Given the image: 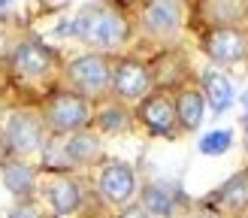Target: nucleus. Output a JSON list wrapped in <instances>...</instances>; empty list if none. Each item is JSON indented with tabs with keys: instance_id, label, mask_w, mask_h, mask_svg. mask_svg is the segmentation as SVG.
<instances>
[{
	"instance_id": "1",
	"label": "nucleus",
	"mask_w": 248,
	"mask_h": 218,
	"mask_svg": "<svg viewBox=\"0 0 248 218\" xmlns=\"http://www.w3.org/2000/svg\"><path fill=\"white\" fill-rule=\"evenodd\" d=\"M76 36H82L85 43L100 46V48H115L127 40V21L121 12L109 6H88L79 12V18L70 28Z\"/></svg>"
},
{
	"instance_id": "2",
	"label": "nucleus",
	"mask_w": 248,
	"mask_h": 218,
	"mask_svg": "<svg viewBox=\"0 0 248 218\" xmlns=\"http://www.w3.org/2000/svg\"><path fill=\"white\" fill-rule=\"evenodd\" d=\"M91 121V106L79 94H55L46 106V125L55 133H76Z\"/></svg>"
},
{
	"instance_id": "3",
	"label": "nucleus",
	"mask_w": 248,
	"mask_h": 218,
	"mask_svg": "<svg viewBox=\"0 0 248 218\" xmlns=\"http://www.w3.org/2000/svg\"><path fill=\"white\" fill-rule=\"evenodd\" d=\"M67 76L82 94H103L106 85L112 82V70L103 55H82L67 67Z\"/></svg>"
},
{
	"instance_id": "4",
	"label": "nucleus",
	"mask_w": 248,
	"mask_h": 218,
	"mask_svg": "<svg viewBox=\"0 0 248 218\" xmlns=\"http://www.w3.org/2000/svg\"><path fill=\"white\" fill-rule=\"evenodd\" d=\"M182 0H148L142 9V28L152 36H172L182 28Z\"/></svg>"
},
{
	"instance_id": "5",
	"label": "nucleus",
	"mask_w": 248,
	"mask_h": 218,
	"mask_svg": "<svg viewBox=\"0 0 248 218\" xmlns=\"http://www.w3.org/2000/svg\"><path fill=\"white\" fill-rule=\"evenodd\" d=\"M203 48L215 64H239L248 55V36L236 28H215L206 36Z\"/></svg>"
},
{
	"instance_id": "6",
	"label": "nucleus",
	"mask_w": 248,
	"mask_h": 218,
	"mask_svg": "<svg viewBox=\"0 0 248 218\" xmlns=\"http://www.w3.org/2000/svg\"><path fill=\"white\" fill-rule=\"evenodd\" d=\"M6 142H9V149L12 152H18V155H31L40 149V142H43V125H40V118H36L33 112H9L6 118Z\"/></svg>"
},
{
	"instance_id": "7",
	"label": "nucleus",
	"mask_w": 248,
	"mask_h": 218,
	"mask_svg": "<svg viewBox=\"0 0 248 218\" xmlns=\"http://www.w3.org/2000/svg\"><path fill=\"white\" fill-rule=\"evenodd\" d=\"M100 194H103V200L112 203V206L130 203V197L136 194V176H133V170L127 164H121V161L106 164L103 173H100Z\"/></svg>"
},
{
	"instance_id": "8",
	"label": "nucleus",
	"mask_w": 248,
	"mask_h": 218,
	"mask_svg": "<svg viewBox=\"0 0 248 218\" xmlns=\"http://www.w3.org/2000/svg\"><path fill=\"white\" fill-rule=\"evenodd\" d=\"M112 88L124 100H142L152 91V73L140 61H121L112 70Z\"/></svg>"
},
{
	"instance_id": "9",
	"label": "nucleus",
	"mask_w": 248,
	"mask_h": 218,
	"mask_svg": "<svg viewBox=\"0 0 248 218\" xmlns=\"http://www.w3.org/2000/svg\"><path fill=\"white\" fill-rule=\"evenodd\" d=\"M140 118L145 121V127L152 133H160V137H170L176 130V103L164 94H155V97H145L142 106H140Z\"/></svg>"
},
{
	"instance_id": "10",
	"label": "nucleus",
	"mask_w": 248,
	"mask_h": 218,
	"mask_svg": "<svg viewBox=\"0 0 248 218\" xmlns=\"http://www.w3.org/2000/svg\"><path fill=\"white\" fill-rule=\"evenodd\" d=\"M52 67V52L43 43H21L16 52H12V70L18 76H43V73Z\"/></svg>"
},
{
	"instance_id": "11",
	"label": "nucleus",
	"mask_w": 248,
	"mask_h": 218,
	"mask_svg": "<svg viewBox=\"0 0 248 218\" xmlns=\"http://www.w3.org/2000/svg\"><path fill=\"white\" fill-rule=\"evenodd\" d=\"M203 112H206V100H203L200 91H194V88L179 91V97H176V121L185 130H197V127H200Z\"/></svg>"
},
{
	"instance_id": "12",
	"label": "nucleus",
	"mask_w": 248,
	"mask_h": 218,
	"mask_svg": "<svg viewBox=\"0 0 248 218\" xmlns=\"http://www.w3.org/2000/svg\"><path fill=\"white\" fill-rule=\"evenodd\" d=\"M203 88H206V100H209V106H212L215 112H227L233 106V100H236L233 85H230V79L224 73H215V70L203 73Z\"/></svg>"
},
{
	"instance_id": "13",
	"label": "nucleus",
	"mask_w": 248,
	"mask_h": 218,
	"mask_svg": "<svg viewBox=\"0 0 248 218\" xmlns=\"http://www.w3.org/2000/svg\"><path fill=\"white\" fill-rule=\"evenodd\" d=\"M46 197H48V203H52V209L58 215H70V212H76L79 206H82L79 185L73 179H55L52 185H48Z\"/></svg>"
},
{
	"instance_id": "14",
	"label": "nucleus",
	"mask_w": 248,
	"mask_h": 218,
	"mask_svg": "<svg viewBox=\"0 0 248 218\" xmlns=\"http://www.w3.org/2000/svg\"><path fill=\"white\" fill-rule=\"evenodd\" d=\"M100 155V140L94 133H85V130H76L67 142V157L73 164H91L94 157Z\"/></svg>"
},
{
	"instance_id": "15",
	"label": "nucleus",
	"mask_w": 248,
	"mask_h": 218,
	"mask_svg": "<svg viewBox=\"0 0 248 218\" xmlns=\"http://www.w3.org/2000/svg\"><path fill=\"white\" fill-rule=\"evenodd\" d=\"M221 203H224L230 212L248 209V170H239L236 176H230V182L221 188Z\"/></svg>"
},
{
	"instance_id": "16",
	"label": "nucleus",
	"mask_w": 248,
	"mask_h": 218,
	"mask_svg": "<svg viewBox=\"0 0 248 218\" xmlns=\"http://www.w3.org/2000/svg\"><path fill=\"white\" fill-rule=\"evenodd\" d=\"M142 209L148 215H155V218H170L172 209H176V200H172L170 188H164V185H148L145 194H142Z\"/></svg>"
},
{
	"instance_id": "17",
	"label": "nucleus",
	"mask_w": 248,
	"mask_h": 218,
	"mask_svg": "<svg viewBox=\"0 0 248 218\" xmlns=\"http://www.w3.org/2000/svg\"><path fill=\"white\" fill-rule=\"evenodd\" d=\"M206 16L221 28H230L245 16V0H209Z\"/></svg>"
},
{
	"instance_id": "18",
	"label": "nucleus",
	"mask_w": 248,
	"mask_h": 218,
	"mask_svg": "<svg viewBox=\"0 0 248 218\" xmlns=\"http://www.w3.org/2000/svg\"><path fill=\"white\" fill-rule=\"evenodd\" d=\"M3 182L16 197H28L33 191V173L21 164H3Z\"/></svg>"
},
{
	"instance_id": "19",
	"label": "nucleus",
	"mask_w": 248,
	"mask_h": 218,
	"mask_svg": "<svg viewBox=\"0 0 248 218\" xmlns=\"http://www.w3.org/2000/svg\"><path fill=\"white\" fill-rule=\"evenodd\" d=\"M233 145V133L230 130H212L200 140V152L203 155H224Z\"/></svg>"
},
{
	"instance_id": "20",
	"label": "nucleus",
	"mask_w": 248,
	"mask_h": 218,
	"mask_svg": "<svg viewBox=\"0 0 248 218\" xmlns=\"http://www.w3.org/2000/svg\"><path fill=\"white\" fill-rule=\"evenodd\" d=\"M97 125H100L103 130H109V133H118V130H124L127 127V112L124 109H103L100 115H97Z\"/></svg>"
},
{
	"instance_id": "21",
	"label": "nucleus",
	"mask_w": 248,
	"mask_h": 218,
	"mask_svg": "<svg viewBox=\"0 0 248 218\" xmlns=\"http://www.w3.org/2000/svg\"><path fill=\"white\" fill-rule=\"evenodd\" d=\"M9 218H43V215L36 212L33 206H16V209L9 212Z\"/></svg>"
},
{
	"instance_id": "22",
	"label": "nucleus",
	"mask_w": 248,
	"mask_h": 218,
	"mask_svg": "<svg viewBox=\"0 0 248 218\" xmlns=\"http://www.w3.org/2000/svg\"><path fill=\"white\" fill-rule=\"evenodd\" d=\"M118 218H152V215H148V212L142 209V206H133V209H124Z\"/></svg>"
},
{
	"instance_id": "23",
	"label": "nucleus",
	"mask_w": 248,
	"mask_h": 218,
	"mask_svg": "<svg viewBox=\"0 0 248 218\" xmlns=\"http://www.w3.org/2000/svg\"><path fill=\"white\" fill-rule=\"evenodd\" d=\"M6 155H9V142H6L3 137H0V167L6 164Z\"/></svg>"
},
{
	"instance_id": "24",
	"label": "nucleus",
	"mask_w": 248,
	"mask_h": 218,
	"mask_svg": "<svg viewBox=\"0 0 248 218\" xmlns=\"http://www.w3.org/2000/svg\"><path fill=\"white\" fill-rule=\"evenodd\" d=\"M239 100H242V106H245V112H248V91H245V94L239 97Z\"/></svg>"
},
{
	"instance_id": "25",
	"label": "nucleus",
	"mask_w": 248,
	"mask_h": 218,
	"mask_svg": "<svg viewBox=\"0 0 248 218\" xmlns=\"http://www.w3.org/2000/svg\"><path fill=\"white\" fill-rule=\"evenodd\" d=\"M245 145H248V121H245Z\"/></svg>"
},
{
	"instance_id": "26",
	"label": "nucleus",
	"mask_w": 248,
	"mask_h": 218,
	"mask_svg": "<svg viewBox=\"0 0 248 218\" xmlns=\"http://www.w3.org/2000/svg\"><path fill=\"white\" fill-rule=\"evenodd\" d=\"M12 3V0H0V6H9Z\"/></svg>"
}]
</instances>
